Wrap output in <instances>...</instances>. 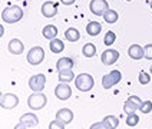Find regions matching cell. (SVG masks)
I'll use <instances>...</instances> for the list:
<instances>
[{"mask_svg": "<svg viewBox=\"0 0 152 129\" xmlns=\"http://www.w3.org/2000/svg\"><path fill=\"white\" fill-rule=\"evenodd\" d=\"M22 17H23V10L19 6H7L1 12V20L9 25L17 23L19 20H22Z\"/></svg>", "mask_w": 152, "mask_h": 129, "instance_id": "obj_1", "label": "cell"}, {"mask_svg": "<svg viewBox=\"0 0 152 129\" xmlns=\"http://www.w3.org/2000/svg\"><path fill=\"white\" fill-rule=\"evenodd\" d=\"M73 82H75L76 89L79 92H89L95 86V79L89 73H80L79 76H76V79Z\"/></svg>", "mask_w": 152, "mask_h": 129, "instance_id": "obj_2", "label": "cell"}, {"mask_svg": "<svg viewBox=\"0 0 152 129\" xmlns=\"http://www.w3.org/2000/svg\"><path fill=\"white\" fill-rule=\"evenodd\" d=\"M48 103V98L46 95L42 93V92H34L33 95H30L27 98V106L33 111H40L46 106Z\"/></svg>", "mask_w": 152, "mask_h": 129, "instance_id": "obj_3", "label": "cell"}, {"mask_svg": "<svg viewBox=\"0 0 152 129\" xmlns=\"http://www.w3.org/2000/svg\"><path fill=\"white\" fill-rule=\"evenodd\" d=\"M45 59V50H43L40 46H33L30 50L27 52V62L33 66L40 65Z\"/></svg>", "mask_w": 152, "mask_h": 129, "instance_id": "obj_4", "label": "cell"}, {"mask_svg": "<svg viewBox=\"0 0 152 129\" xmlns=\"http://www.w3.org/2000/svg\"><path fill=\"white\" fill-rule=\"evenodd\" d=\"M45 85H46V77H45L43 73L33 75V76L29 79V87L33 92H42L43 89H45Z\"/></svg>", "mask_w": 152, "mask_h": 129, "instance_id": "obj_5", "label": "cell"}, {"mask_svg": "<svg viewBox=\"0 0 152 129\" xmlns=\"http://www.w3.org/2000/svg\"><path fill=\"white\" fill-rule=\"evenodd\" d=\"M89 9L95 16H103L105 12L109 9V4L106 0H92L89 4Z\"/></svg>", "mask_w": 152, "mask_h": 129, "instance_id": "obj_6", "label": "cell"}, {"mask_svg": "<svg viewBox=\"0 0 152 129\" xmlns=\"http://www.w3.org/2000/svg\"><path fill=\"white\" fill-rule=\"evenodd\" d=\"M19 103V98L15 93H3L0 105L3 109H15Z\"/></svg>", "mask_w": 152, "mask_h": 129, "instance_id": "obj_7", "label": "cell"}, {"mask_svg": "<svg viewBox=\"0 0 152 129\" xmlns=\"http://www.w3.org/2000/svg\"><path fill=\"white\" fill-rule=\"evenodd\" d=\"M119 59V52L115 50V49H106V50L102 53L101 60L105 66H110L113 63H116Z\"/></svg>", "mask_w": 152, "mask_h": 129, "instance_id": "obj_8", "label": "cell"}, {"mask_svg": "<svg viewBox=\"0 0 152 129\" xmlns=\"http://www.w3.org/2000/svg\"><path fill=\"white\" fill-rule=\"evenodd\" d=\"M55 95L60 101H66V99H69L72 96V87L69 86V83L60 82L59 85L55 87Z\"/></svg>", "mask_w": 152, "mask_h": 129, "instance_id": "obj_9", "label": "cell"}, {"mask_svg": "<svg viewBox=\"0 0 152 129\" xmlns=\"http://www.w3.org/2000/svg\"><path fill=\"white\" fill-rule=\"evenodd\" d=\"M42 15L45 17H55L58 15V4L55 1H45L42 4Z\"/></svg>", "mask_w": 152, "mask_h": 129, "instance_id": "obj_10", "label": "cell"}, {"mask_svg": "<svg viewBox=\"0 0 152 129\" xmlns=\"http://www.w3.org/2000/svg\"><path fill=\"white\" fill-rule=\"evenodd\" d=\"M7 49L12 55H22L25 50V44L20 39H12L7 44Z\"/></svg>", "mask_w": 152, "mask_h": 129, "instance_id": "obj_11", "label": "cell"}, {"mask_svg": "<svg viewBox=\"0 0 152 129\" xmlns=\"http://www.w3.org/2000/svg\"><path fill=\"white\" fill-rule=\"evenodd\" d=\"M128 55H129V58L134 60H139L142 59L145 56V52H144V47L142 46H139V44H131L129 46V49H128Z\"/></svg>", "mask_w": 152, "mask_h": 129, "instance_id": "obj_12", "label": "cell"}, {"mask_svg": "<svg viewBox=\"0 0 152 129\" xmlns=\"http://www.w3.org/2000/svg\"><path fill=\"white\" fill-rule=\"evenodd\" d=\"M56 119L62 120L63 123L68 125V123H70L73 120V112L70 109H68V108H62V109H59L56 112Z\"/></svg>", "mask_w": 152, "mask_h": 129, "instance_id": "obj_13", "label": "cell"}, {"mask_svg": "<svg viewBox=\"0 0 152 129\" xmlns=\"http://www.w3.org/2000/svg\"><path fill=\"white\" fill-rule=\"evenodd\" d=\"M19 122L25 123L26 126L29 128V126H36V125L39 123V119H37V116H36L34 113H25V115L20 116V120H19Z\"/></svg>", "mask_w": 152, "mask_h": 129, "instance_id": "obj_14", "label": "cell"}, {"mask_svg": "<svg viewBox=\"0 0 152 129\" xmlns=\"http://www.w3.org/2000/svg\"><path fill=\"white\" fill-rule=\"evenodd\" d=\"M42 34L45 39H49V40H53V39H56V36H58V27L55 25H48L43 27L42 30Z\"/></svg>", "mask_w": 152, "mask_h": 129, "instance_id": "obj_15", "label": "cell"}, {"mask_svg": "<svg viewBox=\"0 0 152 129\" xmlns=\"http://www.w3.org/2000/svg\"><path fill=\"white\" fill-rule=\"evenodd\" d=\"M59 82H63V83H69L72 80H75V73L72 69H63V70H59Z\"/></svg>", "mask_w": 152, "mask_h": 129, "instance_id": "obj_16", "label": "cell"}, {"mask_svg": "<svg viewBox=\"0 0 152 129\" xmlns=\"http://www.w3.org/2000/svg\"><path fill=\"white\" fill-rule=\"evenodd\" d=\"M102 32V25L99 22H89L86 25V33L91 36H98Z\"/></svg>", "mask_w": 152, "mask_h": 129, "instance_id": "obj_17", "label": "cell"}, {"mask_svg": "<svg viewBox=\"0 0 152 129\" xmlns=\"http://www.w3.org/2000/svg\"><path fill=\"white\" fill-rule=\"evenodd\" d=\"M65 37H66V40L68 42H77L79 39H80V32L75 29V27H69L65 30Z\"/></svg>", "mask_w": 152, "mask_h": 129, "instance_id": "obj_18", "label": "cell"}, {"mask_svg": "<svg viewBox=\"0 0 152 129\" xmlns=\"http://www.w3.org/2000/svg\"><path fill=\"white\" fill-rule=\"evenodd\" d=\"M103 19H105V22L106 23H109V25H113V23H116L119 19V15L116 10H113V9H108L106 12H105V15H103Z\"/></svg>", "mask_w": 152, "mask_h": 129, "instance_id": "obj_19", "label": "cell"}, {"mask_svg": "<svg viewBox=\"0 0 152 129\" xmlns=\"http://www.w3.org/2000/svg\"><path fill=\"white\" fill-rule=\"evenodd\" d=\"M102 122L106 125L108 129H116L119 126V119L116 116H113V115H106V116L102 119Z\"/></svg>", "mask_w": 152, "mask_h": 129, "instance_id": "obj_20", "label": "cell"}, {"mask_svg": "<svg viewBox=\"0 0 152 129\" xmlns=\"http://www.w3.org/2000/svg\"><path fill=\"white\" fill-rule=\"evenodd\" d=\"M73 68V60L70 58H60L58 62H56V69L58 72L59 70H63V69H72Z\"/></svg>", "mask_w": 152, "mask_h": 129, "instance_id": "obj_21", "label": "cell"}, {"mask_svg": "<svg viewBox=\"0 0 152 129\" xmlns=\"http://www.w3.org/2000/svg\"><path fill=\"white\" fill-rule=\"evenodd\" d=\"M49 47H50V50L53 52V53H62V52L65 50V43L62 42L60 39H53V40H50V43H49Z\"/></svg>", "mask_w": 152, "mask_h": 129, "instance_id": "obj_22", "label": "cell"}, {"mask_svg": "<svg viewBox=\"0 0 152 129\" xmlns=\"http://www.w3.org/2000/svg\"><path fill=\"white\" fill-rule=\"evenodd\" d=\"M82 53H83L85 58H93L96 55V46L93 43H86L82 49Z\"/></svg>", "mask_w": 152, "mask_h": 129, "instance_id": "obj_23", "label": "cell"}, {"mask_svg": "<svg viewBox=\"0 0 152 129\" xmlns=\"http://www.w3.org/2000/svg\"><path fill=\"white\" fill-rule=\"evenodd\" d=\"M125 122H126L128 126H136L138 123H139V116L135 113H131V115H128L126 119H125Z\"/></svg>", "mask_w": 152, "mask_h": 129, "instance_id": "obj_24", "label": "cell"}, {"mask_svg": "<svg viewBox=\"0 0 152 129\" xmlns=\"http://www.w3.org/2000/svg\"><path fill=\"white\" fill-rule=\"evenodd\" d=\"M115 40H116V34L113 33L112 30H109L108 33L105 34V37H103V43H105V46H112Z\"/></svg>", "mask_w": 152, "mask_h": 129, "instance_id": "obj_25", "label": "cell"}, {"mask_svg": "<svg viewBox=\"0 0 152 129\" xmlns=\"http://www.w3.org/2000/svg\"><path fill=\"white\" fill-rule=\"evenodd\" d=\"M138 80H139L141 85H148L151 82V75L148 72H145V70H141L139 72V76H138Z\"/></svg>", "mask_w": 152, "mask_h": 129, "instance_id": "obj_26", "label": "cell"}, {"mask_svg": "<svg viewBox=\"0 0 152 129\" xmlns=\"http://www.w3.org/2000/svg\"><path fill=\"white\" fill-rule=\"evenodd\" d=\"M102 86H103V89H110L112 86H115V83H113V80H112L109 73L102 76Z\"/></svg>", "mask_w": 152, "mask_h": 129, "instance_id": "obj_27", "label": "cell"}, {"mask_svg": "<svg viewBox=\"0 0 152 129\" xmlns=\"http://www.w3.org/2000/svg\"><path fill=\"white\" fill-rule=\"evenodd\" d=\"M139 111L142 112V113H145V115H148L149 112H152V102L151 101H145V102H142Z\"/></svg>", "mask_w": 152, "mask_h": 129, "instance_id": "obj_28", "label": "cell"}, {"mask_svg": "<svg viewBox=\"0 0 152 129\" xmlns=\"http://www.w3.org/2000/svg\"><path fill=\"white\" fill-rule=\"evenodd\" d=\"M65 125H66V123H63L62 120L55 119L49 123V129H65Z\"/></svg>", "mask_w": 152, "mask_h": 129, "instance_id": "obj_29", "label": "cell"}, {"mask_svg": "<svg viewBox=\"0 0 152 129\" xmlns=\"http://www.w3.org/2000/svg\"><path fill=\"white\" fill-rule=\"evenodd\" d=\"M124 111H125V113H126V115L135 113V112H136V106H135V105H132L129 101H126V102H125V105H124Z\"/></svg>", "mask_w": 152, "mask_h": 129, "instance_id": "obj_30", "label": "cell"}, {"mask_svg": "<svg viewBox=\"0 0 152 129\" xmlns=\"http://www.w3.org/2000/svg\"><path fill=\"white\" fill-rule=\"evenodd\" d=\"M109 75H110V77H112V80H113L115 85H118L119 82L122 80V73H121L119 70H112Z\"/></svg>", "mask_w": 152, "mask_h": 129, "instance_id": "obj_31", "label": "cell"}, {"mask_svg": "<svg viewBox=\"0 0 152 129\" xmlns=\"http://www.w3.org/2000/svg\"><path fill=\"white\" fill-rule=\"evenodd\" d=\"M128 101H129V102L132 103V105H135V106H136V109H139V108H141V105H142V101H141V99H139L138 96H135V95L129 96V98H128Z\"/></svg>", "mask_w": 152, "mask_h": 129, "instance_id": "obj_32", "label": "cell"}, {"mask_svg": "<svg viewBox=\"0 0 152 129\" xmlns=\"http://www.w3.org/2000/svg\"><path fill=\"white\" fill-rule=\"evenodd\" d=\"M144 52H145V59H149L152 60V43H148L146 46L144 47Z\"/></svg>", "mask_w": 152, "mask_h": 129, "instance_id": "obj_33", "label": "cell"}, {"mask_svg": "<svg viewBox=\"0 0 152 129\" xmlns=\"http://www.w3.org/2000/svg\"><path fill=\"white\" fill-rule=\"evenodd\" d=\"M91 129H108V128H106V125L103 122H95V123L91 125Z\"/></svg>", "mask_w": 152, "mask_h": 129, "instance_id": "obj_34", "label": "cell"}, {"mask_svg": "<svg viewBox=\"0 0 152 129\" xmlns=\"http://www.w3.org/2000/svg\"><path fill=\"white\" fill-rule=\"evenodd\" d=\"M76 0H60V3L62 4H65V6H70V4H73Z\"/></svg>", "mask_w": 152, "mask_h": 129, "instance_id": "obj_35", "label": "cell"}, {"mask_svg": "<svg viewBox=\"0 0 152 129\" xmlns=\"http://www.w3.org/2000/svg\"><path fill=\"white\" fill-rule=\"evenodd\" d=\"M15 129H27V126H26L25 123H22V122H19L16 126H15Z\"/></svg>", "mask_w": 152, "mask_h": 129, "instance_id": "obj_36", "label": "cell"}, {"mask_svg": "<svg viewBox=\"0 0 152 129\" xmlns=\"http://www.w3.org/2000/svg\"><path fill=\"white\" fill-rule=\"evenodd\" d=\"M151 75H152V66H151Z\"/></svg>", "mask_w": 152, "mask_h": 129, "instance_id": "obj_37", "label": "cell"}, {"mask_svg": "<svg viewBox=\"0 0 152 129\" xmlns=\"http://www.w3.org/2000/svg\"><path fill=\"white\" fill-rule=\"evenodd\" d=\"M151 9H152V0H151Z\"/></svg>", "mask_w": 152, "mask_h": 129, "instance_id": "obj_38", "label": "cell"}, {"mask_svg": "<svg viewBox=\"0 0 152 129\" xmlns=\"http://www.w3.org/2000/svg\"><path fill=\"white\" fill-rule=\"evenodd\" d=\"M126 1H132V0H126Z\"/></svg>", "mask_w": 152, "mask_h": 129, "instance_id": "obj_39", "label": "cell"}]
</instances>
